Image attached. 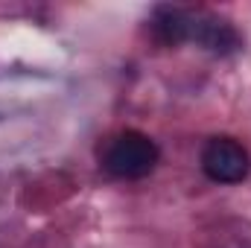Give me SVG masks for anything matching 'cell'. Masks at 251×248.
Wrapping results in <instances>:
<instances>
[{"label": "cell", "instance_id": "cell-2", "mask_svg": "<svg viewBox=\"0 0 251 248\" xmlns=\"http://www.w3.org/2000/svg\"><path fill=\"white\" fill-rule=\"evenodd\" d=\"M161 161L158 143L137 128H123L111 134L100 149V167L117 181H140L155 173Z\"/></svg>", "mask_w": 251, "mask_h": 248}, {"label": "cell", "instance_id": "cell-1", "mask_svg": "<svg viewBox=\"0 0 251 248\" xmlns=\"http://www.w3.org/2000/svg\"><path fill=\"white\" fill-rule=\"evenodd\" d=\"M149 29L155 41L167 47L178 44H196L210 56H234L243 50V35L234 24L225 18L207 12V9H184V6H158L152 12Z\"/></svg>", "mask_w": 251, "mask_h": 248}, {"label": "cell", "instance_id": "cell-3", "mask_svg": "<svg viewBox=\"0 0 251 248\" xmlns=\"http://www.w3.org/2000/svg\"><path fill=\"white\" fill-rule=\"evenodd\" d=\"M199 167L213 184H243L251 173V155L249 149L231 137V134H216L210 137L201 152H199Z\"/></svg>", "mask_w": 251, "mask_h": 248}]
</instances>
